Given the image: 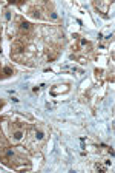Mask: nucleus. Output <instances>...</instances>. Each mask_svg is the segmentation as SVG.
I'll list each match as a JSON object with an SVG mask.
<instances>
[{
  "label": "nucleus",
  "mask_w": 115,
  "mask_h": 173,
  "mask_svg": "<svg viewBox=\"0 0 115 173\" xmlns=\"http://www.w3.org/2000/svg\"><path fill=\"white\" fill-rule=\"evenodd\" d=\"M23 136H25V132H23L22 128H15V130H11V141L12 142H20L23 139Z\"/></svg>",
  "instance_id": "f257e3e1"
},
{
  "label": "nucleus",
  "mask_w": 115,
  "mask_h": 173,
  "mask_svg": "<svg viewBox=\"0 0 115 173\" xmlns=\"http://www.w3.org/2000/svg\"><path fill=\"white\" fill-rule=\"evenodd\" d=\"M18 28H20V33H22V34H28V33H31L32 26H31V23H28V22L22 20L20 25H18Z\"/></svg>",
  "instance_id": "f03ea898"
},
{
  "label": "nucleus",
  "mask_w": 115,
  "mask_h": 173,
  "mask_svg": "<svg viewBox=\"0 0 115 173\" xmlns=\"http://www.w3.org/2000/svg\"><path fill=\"white\" fill-rule=\"evenodd\" d=\"M29 16L37 17V19H41V14H40V9H38V8H31L29 9Z\"/></svg>",
  "instance_id": "7ed1b4c3"
},
{
  "label": "nucleus",
  "mask_w": 115,
  "mask_h": 173,
  "mask_svg": "<svg viewBox=\"0 0 115 173\" xmlns=\"http://www.w3.org/2000/svg\"><path fill=\"white\" fill-rule=\"evenodd\" d=\"M34 138H35L37 141H41L45 138V133L41 132V130H35V132H34Z\"/></svg>",
  "instance_id": "20e7f679"
},
{
  "label": "nucleus",
  "mask_w": 115,
  "mask_h": 173,
  "mask_svg": "<svg viewBox=\"0 0 115 173\" xmlns=\"http://www.w3.org/2000/svg\"><path fill=\"white\" fill-rule=\"evenodd\" d=\"M2 105H3V102H2V101H0V107H2Z\"/></svg>",
  "instance_id": "39448f33"
}]
</instances>
